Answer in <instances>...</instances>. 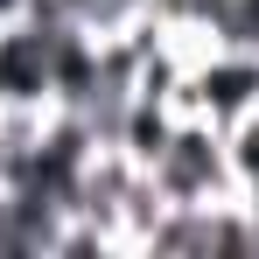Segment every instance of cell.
<instances>
[{
	"label": "cell",
	"mask_w": 259,
	"mask_h": 259,
	"mask_svg": "<svg viewBox=\"0 0 259 259\" xmlns=\"http://www.w3.org/2000/svg\"><path fill=\"white\" fill-rule=\"evenodd\" d=\"M154 175V189L168 196V203H224V196H238V168H231V140L217 119L203 112H175L168 140H161V154L147 161Z\"/></svg>",
	"instance_id": "obj_1"
},
{
	"label": "cell",
	"mask_w": 259,
	"mask_h": 259,
	"mask_svg": "<svg viewBox=\"0 0 259 259\" xmlns=\"http://www.w3.org/2000/svg\"><path fill=\"white\" fill-rule=\"evenodd\" d=\"M210 49H231V56H259V0H224V7H217Z\"/></svg>",
	"instance_id": "obj_2"
}]
</instances>
